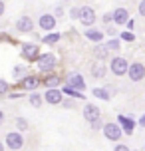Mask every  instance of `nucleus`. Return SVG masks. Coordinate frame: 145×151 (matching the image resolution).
I'll use <instances>...</instances> for the list:
<instances>
[{"label":"nucleus","mask_w":145,"mask_h":151,"mask_svg":"<svg viewBox=\"0 0 145 151\" xmlns=\"http://www.w3.org/2000/svg\"><path fill=\"white\" fill-rule=\"evenodd\" d=\"M4 141H6V147L12 151H20L24 147V137L20 131H8Z\"/></svg>","instance_id":"nucleus-1"},{"label":"nucleus","mask_w":145,"mask_h":151,"mask_svg":"<svg viewBox=\"0 0 145 151\" xmlns=\"http://www.w3.org/2000/svg\"><path fill=\"white\" fill-rule=\"evenodd\" d=\"M127 76H129L131 82H141V80L145 78V66L141 64V62H133V64H129Z\"/></svg>","instance_id":"nucleus-2"},{"label":"nucleus","mask_w":145,"mask_h":151,"mask_svg":"<svg viewBox=\"0 0 145 151\" xmlns=\"http://www.w3.org/2000/svg\"><path fill=\"white\" fill-rule=\"evenodd\" d=\"M103 135L109 139V141H119L123 135V129L117 125V123H103Z\"/></svg>","instance_id":"nucleus-3"},{"label":"nucleus","mask_w":145,"mask_h":151,"mask_svg":"<svg viewBox=\"0 0 145 151\" xmlns=\"http://www.w3.org/2000/svg\"><path fill=\"white\" fill-rule=\"evenodd\" d=\"M44 101L50 104V106H58L64 101V91L58 90V88H48L46 93H44Z\"/></svg>","instance_id":"nucleus-4"},{"label":"nucleus","mask_w":145,"mask_h":151,"mask_svg":"<svg viewBox=\"0 0 145 151\" xmlns=\"http://www.w3.org/2000/svg\"><path fill=\"white\" fill-rule=\"evenodd\" d=\"M78 20L84 24V26L95 24V10H93L92 6H80V18H78Z\"/></svg>","instance_id":"nucleus-5"},{"label":"nucleus","mask_w":145,"mask_h":151,"mask_svg":"<svg viewBox=\"0 0 145 151\" xmlns=\"http://www.w3.org/2000/svg\"><path fill=\"white\" fill-rule=\"evenodd\" d=\"M109 68H111V74H115V76H125V74H127L129 64H127V60H125V58H111Z\"/></svg>","instance_id":"nucleus-6"},{"label":"nucleus","mask_w":145,"mask_h":151,"mask_svg":"<svg viewBox=\"0 0 145 151\" xmlns=\"http://www.w3.org/2000/svg\"><path fill=\"white\" fill-rule=\"evenodd\" d=\"M54 66H56V56L54 54H42V56H38V68L42 72H50Z\"/></svg>","instance_id":"nucleus-7"},{"label":"nucleus","mask_w":145,"mask_h":151,"mask_svg":"<svg viewBox=\"0 0 145 151\" xmlns=\"http://www.w3.org/2000/svg\"><path fill=\"white\" fill-rule=\"evenodd\" d=\"M16 30L22 32V34H28V32L34 30V20H32L30 16H20L18 20H16Z\"/></svg>","instance_id":"nucleus-8"},{"label":"nucleus","mask_w":145,"mask_h":151,"mask_svg":"<svg viewBox=\"0 0 145 151\" xmlns=\"http://www.w3.org/2000/svg\"><path fill=\"white\" fill-rule=\"evenodd\" d=\"M68 86L76 88L78 91H84V90H85V80H84V76L80 74V72H72V74L68 76Z\"/></svg>","instance_id":"nucleus-9"},{"label":"nucleus","mask_w":145,"mask_h":151,"mask_svg":"<svg viewBox=\"0 0 145 151\" xmlns=\"http://www.w3.org/2000/svg\"><path fill=\"white\" fill-rule=\"evenodd\" d=\"M38 24H40L42 30L50 32V30L56 28V16H54V14H42V16H40V20H38Z\"/></svg>","instance_id":"nucleus-10"},{"label":"nucleus","mask_w":145,"mask_h":151,"mask_svg":"<svg viewBox=\"0 0 145 151\" xmlns=\"http://www.w3.org/2000/svg\"><path fill=\"white\" fill-rule=\"evenodd\" d=\"M127 20H129V12H127V8H115V10H113V24L123 26V24H127Z\"/></svg>","instance_id":"nucleus-11"},{"label":"nucleus","mask_w":145,"mask_h":151,"mask_svg":"<svg viewBox=\"0 0 145 151\" xmlns=\"http://www.w3.org/2000/svg\"><path fill=\"white\" fill-rule=\"evenodd\" d=\"M84 117L88 121H93L98 119V117H101V111H99L98 106H93V104H88V106L84 107Z\"/></svg>","instance_id":"nucleus-12"},{"label":"nucleus","mask_w":145,"mask_h":151,"mask_svg":"<svg viewBox=\"0 0 145 151\" xmlns=\"http://www.w3.org/2000/svg\"><path fill=\"white\" fill-rule=\"evenodd\" d=\"M90 72H92V76L95 78V80H101V78H106V64L103 62H95V64H92V68H90Z\"/></svg>","instance_id":"nucleus-13"},{"label":"nucleus","mask_w":145,"mask_h":151,"mask_svg":"<svg viewBox=\"0 0 145 151\" xmlns=\"http://www.w3.org/2000/svg\"><path fill=\"white\" fill-rule=\"evenodd\" d=\"M22 56L26 58V60L38 58V46L36 44H24L22 46Z\"/></svg>","instance_id":"nucleus-14"},{"label":"nucleus","mask_w":145,"mask_h":151,"mask_svg":"<svg viewBox=\"0 0 145 151\" xmlns=\"http://www.w3.org/2000/svg\"><path fill=\"white\" fill-rule=\"evenodd\" d=\"M117 119H119V123L123 125V131H125L127 135H131V133H133V125H135L133 119H131V117H125V115H119Z\"/></svg>","instance_id":"nucleus-15"},{"label":"nucleus","mask_w":145,"mask_h":151,"mask_svg":"<svg viewBox=\"0 0 145 151\" xmlns=\"http://www.w3.org/2000/svg\"><path fill=\"white\" fill-rule=\"evenodd\" d=\"M38 80L34 78V76H24L22 78V88H26V90H34V88H38Z\"/></svg>","instance_id":"nucleus-16"},{"label":"nucleus","mask_w":145,"mask_h":151,"mask_svg":"<svg viewBox=\"0 0 145 151\" xmlns=\"http://www.w3.org/2000/svg\"><path fill=\"white\" fill-rule=\"evenodd\" d=\"M62 91H64L66 96H70V98H76V99H84V98H85L82 91H78L76 88H72V86H68V83L64 86V90H62Z\"/></svg>","instance_id":"nucleus-17"},{"label":"nucleus","mask_w":145,"mask_h":151,"mask_svg":"<svg viewBox=\"0 0 145 151\" xmlns=\"http://www.w3.org/2000/svg\"><path fill=\"white\" fill-rule=\"evenodd\" d=\"M92 93L95 98L103 99V101H109V99H111V93H109V90H106V88H93Z\"/></svg>","instance_id":"nucleus-18"},{"label":"nucleus","mask_w":145,"mask_h":151,"mask_svg":"<svg viewBox=\"0 0 145 151\" xmlns=\"http://www.w3.org/2000/svg\"><path fill=\"white\" fill-rule=\"evenodd\" d=\"M85 38H90V40H93V42H99L101 38H103V32L101 30H85Z\"/></svg>","instance_id":"nucleus-19"},{"label":"nucleus","mask_w":145,"mask_h":151,"mask_svg":"<svg viewBox=\"0 0 145 151\" xmlns=\"http://www.w3.org/2000/svg\"><path fill=\"white\" fill-rule=\"evenodd\" d=\"M44 83H46V88H58L60 86V78L58 76H48L44 80Z\"/></svg>","instance_id":"nucleus-20"},{"label":"nucleus","mask_w":145,"mask_h":151,"mask_svg":"<svg viewBox=\"0 0 145 151\" xmlns=\"http://www.w3.org/2000/svg\"><path fill=\"white\" fill-rule=\"evenodd\" d=\"M30 104L34 107H42V104H44V98L40 96V93H32L30 96Z\"/></svg>","instance_id":"nucleus-21"},{"label":"nucleus","mask_w":145,"mask_h":151,"mask_svg":"<svg viewBox=\"0 0 145 151\" xmlns=\"http://www.w3.org/2000/svg\"><path fill=\"white\" fill-rule=\"evenodd\" d=\"M28 127H30V125H28V121L24 119V117H16V129H18V131H26Z\"/></svg>","instance_id":"nucleus-22"},{"label":"nucleus","mask_w":145,"mask_h":151,"mask_svg":"<svg viewBox=\"0 0 145 151\" xmlns=\"http://www.w3.org/2000/svg\"><path fill=\"white\" fill-rule=\"evenodd\" d=\"M106 48L109 50V52H115V50H119L121 46H119V40H115V38H111V40H109V42L106 44Z\"/></svg>","instance_id":"nucleus-23"},{"label":"nucleus","mask_w":145,"mask_h":151,"mask_svg":"<svg viewBox=\"0 0 145 151\" xmlns=\"http://www.w3.org/2000/svg\"><path fill=\"white\" fill-rule=\"evenodd\" d=\"M58 40H60V34H46L44 36V42L46 44H56Z\"/></svg>","instance_id":"nucleus-24"},{"label":"nucleus","mask_w":145,"mask_h":151,"mask_svg":"<svg viewBox=\"0 0 145 151\" xmlns=\"http://www.w3.org/2000/svg\"><path fill=\"white\" fill-rule=\"evenodd\" d=\"M90 123H92L90 127H92V129H95V131H98V129H103V121H101V117H98V119L90 121Z\"/></svg>","instance_id":"nucleus-25"},{"label":"nucleus","mask_w":145,"mask_h":151,"mask_svg":"<svg viewBox=\"0 0 145 151\" xmlns=\"http://www.w3.org/2000/svg\"><path fill=\"white\" fill-rule=\"evenodd\" d=\"M12 74H14V78H22V76H26V68L24 66H16Z\"/></svg>","instance_id":"nucleus-26"},{"label":"nucleus","mask_w":145,"mask_h":151,"mask_svg":"<svg viewBox=\"0 0 145 151\" xmlns=\"http://www.w3.org/2000/svg\"><path fill=\"white\" fill-rule=\"evenodd\" d=\"M70 16H72L74 20H78V18H80V6H74V8H72V10H70Z\"/></svg>","instance_id":"nucleus-27"},{"label":"nucleus","mask_w":145,"mask_h":151,"mask_svg":"<svg viewBox=\"0 0 145 151\" xmlns=\"http://www.w3.org/2000/svg\"><path fill=\"white\" fill-rule=\"evenodd\" d=\"M121 38H123V40H125V42H131V40H133V38H135V36H133L131 32H123V34H121Z\"/></svg>","instance_id":"nucleus-28"},{"label":"nucleus","mask_w":145,"mask_h":151,"mask_svg":"<svg viewBox=\"0 0 145 151\" xmlns=\"http://www.w3.org/2000/svg\"><path fill=\"white\" fill-rule=\"evenodd\" d=\"M113 151H131L127 145H123V143H119V145H115V149Z\"/></svg>","instance_id":"nucleus-29"},{"label":"nucleus","mask_w":145,"mask_h":151,"mask_svg":"<svg viewBox=\"0 0 145 151\" xmlns=\"http://www.w3.org/2000/svg\"><path fill=\"white\" fill-rule=\"evenodd\" d=\"M103 22H106V24L113 22V12H109V14H106V16H103Z\"/></svg>","instance_id":"nucleus-30"},{"label":"nucleus","mask_w":145,"mask_h":151,"mask_svg":"<svg viewBox=\"0 0 145 151\" xmlns=\"http://www.w3.org/2000/svg\"><path fill=\"white\" fill-rule=\"evenodd\" d=\"M106 52H107V48H95V54H98L99 58H103V56H106Z\"/></svg>","instance_id":"nucleus-31"},{"label":"nucleus","mask_w":145,"mask_h":151,"mask_svg":"<svg viewBox=\"0 0 145 151\" xmlns=\"http://www.w3.org/2000/svg\"><path fill=\"white\" fill-rule=\"evenodd\" d=\"M0 91H2V93H6V91H8V83L2 82V80H0Z\"/></svg>","instance_id":"nucleus-32"},{"label":"nucleus","mask_w":145,"mask_h":151,"mask_svg":"<svg viewBox=\"0 0 145 151\" xmlns=\"http://www.w3.org/2000/svg\"><path fill=\"white\" fill-rule=\"evenodd\" d=\"M139 14L145 16V0H141V2H139Z\"/></svg>","instance_id":"nucleus-33"},{"label":"nucleus","mask_w":145,"mask_h":151,"mask_svg":"<svg viewBox=\"0 0 145 151\" xmlns=\"http://www.w3.org/2000/svg\"><path fill=\"white\" fill-rule=\"evenodd\" d=\"M64 107H74V101L72 99H64Z\"/></svg>","instance_id":"nucleus-34"},{"label":"nucleus","mask_w":145,"mask_h":151,"mask_svg":"<svg viewBox=\"0 0 145 151\" xmlns=\"http://www.w3.org/2000/svg\"><path fill=\"white\" fill-rule=\"evenodd\" d=\"M106 32H107V34H109V36H111V38H113L115 34H117V30H115V28H107Z\"/></svg>","instance_id":"nucleus-35"},{"label":"nucleus","mask_w":145,"mask_h":151,"mask_svg":"<svg viewBox=\"0 0 145 151\" xmlns=\"http://www.w3.org/2000/svg\"><path fill=\"white\" fill-rule=\"evenodd\" d=\"M139 125H141V127H145V113L139 117Z\"/></svg>","instance_id":"nucleus-36"},{"label":"nucleus","mask_w":145,"mask_h":151,"mask_svg":"<svg viewBox=\"0 0 145 151\" xmlns=\"http://www.w3.org/2000/svg\"><path fill=\"white\" fill-rule=\"evenodd\" d=\"M4 10H6V8H4V2H2V0H0V16L4 14Z\"/></svg>","instance_id":"nucleus-37"},{"label":"nucleus","mask_w":145,"mask_h":151,"mask_svg":"<svg viewBox=\"0 0 145 151\" xmlns=\"http://www.w3.org/2000/svg\"><path fill=\"white\" fill-rule=\"evenodd\" d=\"M56 16H64V14H62V6L56 8Z\"/></svg>","instance_id":"nucleus-38"},{"label":"nucleus","mask_w":145,"mask_h":151,"mask_svg":"<svg viewBox=\"0 0 145 151\" xmlns=\"http://www.w3.org/2000/svg\"><path fill=\"white\" fill-rule=\"evenodd\" d=\"M4 147H6V145H4L2 141H0V151H4Z\"/></svg>","instance_id":"nucleus-39"},{"label":"nucleus","mask_w":145,"mask_h":151,"mask_svg":"<svg viewBox=\"0 0 145 151\" xmlns=\"http://www.w3.org/2000/svg\"><path fill=\"white\" fill-rule=\"evenodd\" d=\"M2 119H4V113L0 111V123H2Z\"/></svg>","instance_id":"nucleus-40"},{"label":"nucleus","mask_w":145,"mask_h":151,"mask_svg":"<svg viewBox=\"0 0 145 151\" xmlns=\"http://www.w3.org/2000/svg\"><path fill=\"white\" fill-rule=\"evenodd\" d=\"M143 151H145V145H143Z\"/></svg>","instance_id":"nucleus-41"}]
</instances>
